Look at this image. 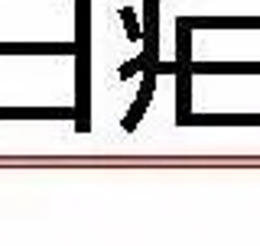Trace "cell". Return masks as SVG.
I'll list each match as a JSON object with an SVG mask.
<instances>
[{
	"instance_id": "6da1fadb",
	"label": "cell",
	"mask_w": 260,
	"mask_h": 246,
	"mask_svg": "<svg viewBox=\"0 0 260 246\" xmlns=\"http://www.w3.org/2000/svg\"><path fill=\"white\" fill-rule=\"evenodd\" d=\"M88 32H91V20H88V0H78V120L75 130L88 133L91 120H88V78H91V52H88Z\"/></svg>"
},
{
	"instance_id": "7a4b0ae2",
	"label": "cell",
	"mask_w": 260,
	"mask_h": 246,
	"mask_svg": "<svg viewBox=\"0 0 260 246\" xmlns=\"http://www.w3.org/2000/svg\"><path fill=\"white\" fill-rule=\"evenodd\" d=\"M182 127H260V113H192Z\"/></svg>"
},
{
	"instance_id": "3957f363",
	"label": "cell",
	"mask_w": 260,
	"mask_h": 246,
	"mask_svg": "<svg viewBox=\"0 0 260 246\" xmlns=\"http://www.w3.org/2000/svg\"><path fill=\"white\" fill-rule=\"evenodd\" d=\"M0 117L10 120H78L75 107H0Z\"/></svg>"
},
{
	"instance_id": "277c9868",
	"label": "cell",
	"mask_w": 260,
	"mask_h": 246,
	"mask_svg": "<svg viewBox=\"0 0 260 246\" xmlns=\"http://www.w3.org/2000/svg\"><path fill=\"white\" fill-rule=\"evenodd\" d=\"M189 71L192 78L195 75H260V62H192Z\"/></svg>"
},
{
	"instance_id": "5b68a950",
	"label": "cell",
	"mask_w": 260,
	"mask_h": 246,
	"mask_svg": "<svg viewBox=\"0 0 260 246\" xmlns=\"http://www.w3.org/2000/svg\"><path fill=\"white\" fill-rule=\"evenodd\" d=\"M153 85H156V68L143 71V88H140V94H137L134 107L127 110V117L120 120V127H124L127 133H134V130H137V123H140V117H143V110L150 107V97H153Z\"/></svg>"
},
{
	"instance_id": "8992f818",
	"label": "cell",
	"mask_w": 260,
	"mask_h": 246,
	"mask_svg": "<svg viewBox=\"0 0 260 246\" xmlns=\"http://www.w3.org/2000/svg\"><path fill=\"white\" fill-rule=\"evenodd\" d=\"M189 26H208V29H254L260 26V16H185Z\"/></svg>"
},
{
	"instance_id": "52a82bcc",
	"label": "cell",
	"mask_w": 260,
	"mask_h": 246,
	"mask_svg": "<svg viewBox=\"0 0 260 246\" xmlns=\"http://www.w3.org/2000/svg\"><path fill=\"white\" fill-rule=\"evenodd\" d=\"M0 52H26V55H46V52H59V55H78V43H0Z\"/></svg>"
},
{
	"instance_id": "ba28073f",
	"label": "cell",
	"mask_w": 260,
	"mask_h": 246,
	"mask_svg": "<svg viewBox=\"0 0 260 246\" xmlns=\"http://www.w3.org/2000/svg\"><path fill=\"white\" fill-rule=\"evenodd\" d=\"M120 20H124V29H127L130 43H137V39L143 43V29H140V23H137V13L130 10V7H124V10H120Z\"/></svg>"
},
{
	"instance_id": "9c48e42d",
	"label": "cell",
	"mask_w": 260,
	"mask_h": 246,
	"mask_svg": "<svg viewBox=\"0 0 260 246\" xmlns=\"http://www.w3.org/2000/svg\"><path fill=\"white\" fill-rule=\"evenodd\" d=\"M137 71H143V59H130V62H124V65H120V71H117V75L127 81L130 75H137Z\"/></svg>"
}]
</instances>
